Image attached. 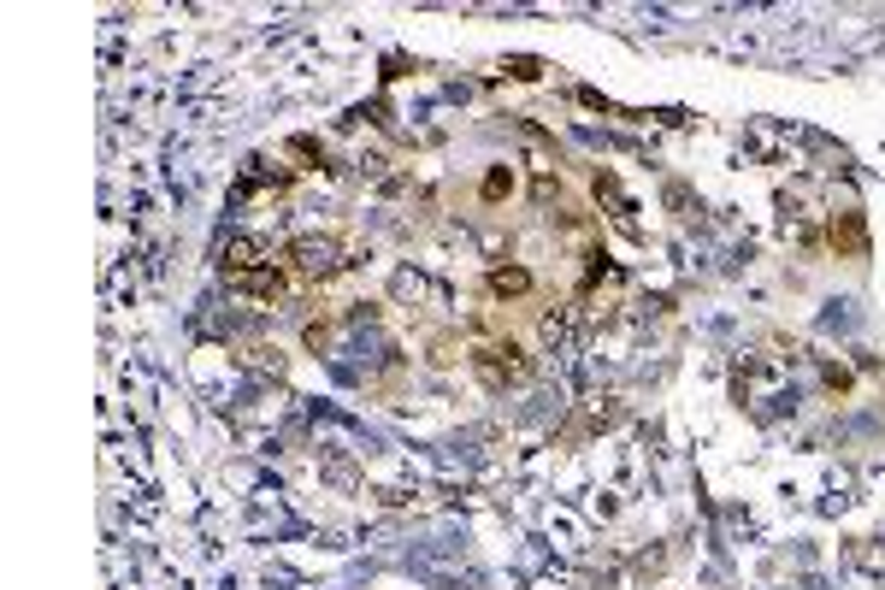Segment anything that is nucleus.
I'll list each match as a JSON object with an SVG mask.
<instances>
[{
    "label": "nucleus",
    "instance_id": "nucleus-1",
    "mask_svg": "<svg viewBox=\"0 0 885 590\" xmlns=\"http://www.w3.org/2000/svg\"><path fill=\"white\" fill-rule=\"evenodd\" d=\"M467 361L478 366V378H485L490 390H507V384H526L531 378V354L519 349L514 337H507V342H473Z\"/></svg>",
    "mask_w": 885,
    "mask_h": 590
},
{
    "label": "nucleus",
    "instance_id": "nucleus-2",
    "mask_svg": "<svg viewBox=\"0 0 885 590\" xmlns=\"http://www.w3.org/2000/svg\"><path fill=\"white\" fill-rule=\"evenodd\" d=\"M289 272L296 278H331V272H343V242L337 237H296L289 242Z\"/></svg>",
    "mask_w": 885,
    "mask_h": 590
},
{
    "label": "nucleus",
    "instance_id": "nucleus-3",
    "mask_svg": "<svg viewBox=\"0 0 885 590\" xmlns=\"http://www.w3.org/2000/svg\"><path fill=\"white\" fill-rule=\"evenodd\" d=\"M826 242H833L838 261H862V254H868V225H862V213H856V207L833 213V219H826Z\"/></svg>",
    "mask_w": 885,
    "mask_h": 590
},
{
    "label": "nucleus",
    "instance_id": "nucleus-4",
    "mask_svg": "<svg viewBox=\"0 0 885 590\" xmlns=\"http://www.w3.org/2000/svg\"><path fill=\"white\" fill-rule=\"evenodd\" d=\"M219 266H225V278H242V272H254V266H272V254H266V242H254V237H230Z\"/></svg>",
    "mask_w": 885,
    "mask_h": 590
},
{
    "label": "nucleus",
    "instance_id": "nucleus-5",
    "mask_svg": "<svg viewBox=\"0 0 885 590\" xmlns=\"http://www.w3.org/2000/svg\"><path fill=\"white\" fill-rule=\"evenodd\" d=\"M230 290H242V296H254V301H278L289 290V278L278 266H254V272H242V278H225Z\"/></svg>",
    "mask_w": 885,
    "mask_h": 590
},
{
    "label": "nucleus",
    "instance_id": "nucleus-6",
    "mask_svg": "<svg viewBox=\"0 0 885 590\" xmlns=\"http://www.w3.org/2000/svg\"><path fill=\"white\" fill-rule=\"evenodd\" d=\"M485 290L497 301H519V296H531V272L526 266H490L485 272Z\"/></svg>",
    "mask_w": 885,
    "mask_h": 590
},
{
    "label": "nucleus",
    "instance_id": "nucleus-7",
    "mask_svg": "<svg viewBox=\"0 0 885 590\" xmlns=\"http://www.w3.org/2000/svg\"><path fill=\"white\" fill-rule=\"evenodd\" d=\"M502 195H514V171H507V166L485 171V201H502Z\"/></svg>",
    "mask_w": 885,
    "mask_h": 590
},
{
    "label": "nucleus",
    "instance_id": "nucleus-8",
    "mask_svg": "<svg viewBox=\"0 0 885 590\" xmlns=\"http://www.w3.org/2000/svg\"><path fill=\"white\" fill-rule=\"evenodd\" d=\"M507 71H514V77H538L543 65H538V60H507Z\"/></svg>",
    "mask_w": 885,
    "mask_h": 590
}]
</instances>
